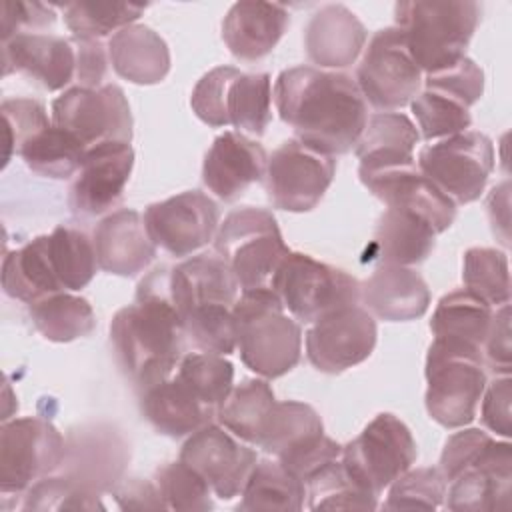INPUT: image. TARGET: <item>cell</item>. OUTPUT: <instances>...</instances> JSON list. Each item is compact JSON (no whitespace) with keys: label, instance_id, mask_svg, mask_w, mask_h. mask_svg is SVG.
<instances>
[{"label":"cell","instance_id":"cell-29","mask_svg":"<svg viewBox=\"0 0 512 512\" xmlns=\"http://www.w3.org/2000/svg\"><path fill=\"white\" fill-rule=\"evenodd\" d=\"M108 56L114 72L140 86L162 82L170 72L166 40L146 24H130L108 38Z\"/></svg>","mask_w":512,"mask_h":512},{"label":"cell","instance_id":"cell-51","mask_svg":"<svg viewBox=\"0 0 512 512\" xmlns=\"http://www.w3.org/2000/svg\"><path fill=\"white\" fill-rule=\"evenodd\" d=\"M240 74L234 66H216L208 70L194 86L190 96L192 112L208 126L222 128L228 126L226 116V94L232 80Z\"/></svg>","mask_w":512,"mask_h":512},{"label":"cell","instance_id":"cell-17","mask_svg":"<svg viewBox=\"0 0 512 512\" xmlns=\"http://www.w3.org/2000/svg\"><path fill=\"white\" fill-rule=\"evenodd\" d=\"M178 460L198 472L216 498L232 500L240 496L258 456L222 424L210 422L186 438Z\"/></svg>","mask_w":512,"mask_h":512},{"label":"cell","instance_id":"cell-42","mask_svg":"<svg viewBox=\"0 0 512 512\" xmlns=\"http://www.w3.org/2000/svg\"><path fill=\"white\" fill-rule=\"evenodd\" d=\"M144 10L146 6L130 2H68L62 18L72 36L102 40L134 24Z\"/></svg>","mask_w":512,"mask_h":512},{"label":"cell","instance_id":"cell-47","mask_svg":"<svg viewBox=\"0 0 512 512\" xmlns=\"http://www.w3.org/2000/svg\"><path fill=\"white\" fill-rule=\"evenodd\" d=\"M24 510H104L100 494L66 474H50L22 494Z\"/></svg>","mask_w":512,"mask_h":512},{"label":"cell","instance_id":"cell-35","mask_svg":"<svg viewBox=\"0 0 512 512\" xmlns=\"http://www.w3.org/2000/svg\"><path fill=\"white\" fill-rule=\"evenodd\" d=\"M240 496V510L296 512L306 506V484L276 458H262L252 468Z\"/></svg>","mask_w":512,"mask_h":512},{"label":"cell","instance_id":"cell-52","mask_svg":"<svg viewBox=\"0 0 512 512\" xmlns=\"http://www.w3.org/2000/svg\"><path fill=\"white\" fill-rule=\"evenodd\" d=\"M422 86L448 94L450 98L470 108L484 94V72L472 58L464 56L448 68L424 74Z\"/></svg>","mask_w":512,"mask_h":512},{"label":"cell","instance_id":"cell-43","mask_svg":"<svg viewBox=\"0 0 512 512\" xmlns=\"http://www.w3.org/2000/svg\"><path fill=\"white\" fill-rule=\"evenodd\" d=\"M464 288L492 308L510 304V268L506 252L498 248L474 246L462 258Z\"/></svg>","mask_w":512,"mask_h":512},{"label":"cell","instance_id":"cell-39","mask_svg":"<svg viewBox=\"0 0 512 512\" xmlns=\"http://www.w3.org/2000/svg\"><path fill=\"white\" fill-rule=\"evenodd\" d=\"M48 254L56 278L68 292L86 288L98 270L92 238L72 226L60 224L48 234Z\"/></svg>","mask_w":512,"mask_h":512},{"label":"cell","instance_id":"cell-37","mask_svg":"<svg viewBox=\"0 0 512 512\" xmlns=\"http://www.w3.org/2000/svg\"><path fill=\"white\" fill-rule=\"evenodd\" d=\"M28 314L34 328L46 340L58 344L84 338L96 328L92 304L66 290L28 304Z\"/></svg>","mask_w":512,"mask_h":512},{"label":"cell","instance_id":"cell-7","mask_svg":"<svg viewBox=\"0 0 512 512\" xmlns=\"http://www.w3.org/2000/svg\"><path fill=\"white\" fill-rule=\"evenodd\" d=\"M272 290L286 312L302 324H312L340 308L360 304V282L352 274L292 250L276 270Z\"/></svg>","mask_w":512,"mask_h":512},{"label":"cell","instance_id":"cell-1","mask_svg":"<svg viewBox=\"0 0 512 512\" xmlns=\"http://www.w3.org/2000/svg\"><path fill=\"white\" fill-rule=\"evenodd\" d=\"M272 96L296 140L328 156L354 150L368 120V104L344 72L292 66L278 74Z\"/></svg>","mask_w":512,"mask_h":512},{"label":"cell","instance_id":"cell-53","mask_svg":"<svg viewBox=\"0 0 512 512\" xmlns=\"http://www.w3.org/2000/svg\"><path fill=\"white\" fill-rule=\"evenodd\" d=\"M494 440V436L480 428H464L450 434L444 442L438 470L442 472L446 484L454 480L460 472L476 462V458L484 452V448Z\"/></svg>","mask_w":512,"mask_h":512},{"label":"cell","instance_id":"cell-6","mask_svg":"<svg viewBox=\"0 0 512 512\" xmlns=\"http://www.w3.org/2000/svg\"><path fill=\"white\" fill-rule=\"evenodd\" d=\"M212 242L214 252L236 276L240 290L272 288L276 270L290 254L276 216L254 206L228 212Z\"/></svg>","mask_w":512,"mask_h":512},{"label":"cell","instance_id":"cell-18","mask_svg":"<svg viewBox=\"0 0 512 512\" xmlns=\"http://www.w3.org/2000/svg\"><path fill=\"white\" fill-rule=\"evenodd\" d=\"M134 168L130 142H104L90 148L70 186L68 206L76 216H100L124 196Z\"/></svg>","mask_w":512,"mask_h":512},{"label":"cell","instance_id":"cell-23","mask_svg":"<svg viewBox=\"0 0 512 512\" xmlns=\"http://www.w3.org/2000/svg\"><path fill=\"white\" fill-rule=\"evenodd\" d=\"M98 268L114 276H136L156 258L158 246L152 242L144 216L132 208L106 214L92 232Z\"/></svg>","mask_w":512,"mask_h":512},{"label":"cell","instance_id":"cell-3","mask_svg":"<svg viewBox=\"0 0 512 512\" xmlns=\"http://www.w3.org/2000/svg\"><path fill=\"white\" fill-rule=\"evenodd\" d=\"M236 350L248 370L274 380L288 374L302 356V330L272 288L240 290L232 306Z\"/></svg>","mask_w":512,"mask_h":512},{"label":"cell","instance_id":"cell-56","mask_svg":"<svg viewBox=\"0 0 512 512\" xmlns=\"http://www.w3.org/2000/svg\"><path fill=\"white\" fill-rule=\"evenodd\" d=\"M484 366L494 374H510L512 346H510V304L494 308L492 324L482 344Z\"/></svg>","mask_w":512,"mask_h":512},{"label":"cell","instance_id":"cell-55","mask_svg":"<svg viewBox=\"0 0 512 512\" xmlns=\"http://www.w3.org/2000/svg\"><path fill=\"white\" fill-rule=\"evenodd\" d=\"M2 42L18 36L32 34L50 28L56 22V12L52 6L42 2H4L2 4Z\"/></svg>","mask_w":512,"mask_h":512},{"label":"cell","instance_id":"cell-36","mask_svg":"<svg viewBox=\"0 0 512 512\" xmlns=\"http://www.w3.org/2000/svg\"><path fill=\"white\" fill-rule=\"evenodd\" d=\"M276 396L266 378H244L234 384L216 414V422L246 444L258 446Z\"/></svg>","mask_w":512,"mask_h":512},{"label":"cell","instance_id":"cell-9","mask_svg":"<svg viewBox=\"0 0 512 512\" xmlns=\"http://www.w3.org/2000/svg\"><path fill=\"white\" fill-rule=\"evenodd\" d=\"M66 440L42 416L4 420L0 426V492L22 496L32 484L60 470Z\"/></svg>","mask_w":512,"mask_h":512},{"label":"cell","instance_id":"cell-22","mask_svg":"<svg viewBox=\"0 0 512 512\" xmlns=\"http://www.w3.org/2000/svg\"><path fill=\"white\" fill-rule=\"evenodd\" d=\"M128 458V444L118 432L108 426H92L70 434L60 470L86 488L102 494L122 480Z\"/></svg>","mask_w":512,"mask_h":512},{"label":"cell","instance_id":"cell-48","mask_svg":"<svg viewBox=\"0 0 512 512\" xmlns=\"http://www.w3.org/2000/svg\"><path fill=\"white\" fill-rule=\"evenodd\" d=\"M188 340L204 352L228 356L236 352V326L232 306L206 304L192 308L184 318Z\"/></svg>","mask_w":512,"mask_h":512},{"label":"cell","instance_id":"cell-20","mask_svg":"<svg viewBox=\"0 0 512 512\" xmlns=\"http://www.w3.org/2000/svg\"><path fill=\"white\" fill-rule=\"evenodd\" d=\"M2 60L4 76L20 72L48 92L68 90L70 84H76V44L72 36L18 34L2 42Z\"/></svg>","mask_w":512,"mask_h":512},{"label":"cell","instance_id":"cell-21","mask_svg":"<svg viewBox=\"0 0 512 512\" xmlns=\"http://www.w3.org/2000/svg\"><path fill=\"white\" fill-rule=\"evenodd\" d=\"M268 154L260 142L238 130L214 138L202 164L204 186L220 200L240 198L248 186L264 180Z\"/></svg>","mask_w":512,"mask_h":512},{"label":"cell","instance_id":"cell-14","mask_svg":"<svg viewBox=\"0 0 512 512\" xmlns=\"http://www.w3.org/2000/svg\"><path fill=\"white\" fill-rule=\"evenodd\" d=\"M360 182L386 204L422 218L436 234L448 230L456 218V204L428 180L414 160L358 166Z\"/></svg>","mask_w":512,"mask_h":512},{"label":"cell","instance_id":"cell-31","mask_svg":"<svg viewBox=\"0 0 512 512\" xmlns=\"http://www.w3.org/2000/svg\"><path fill=\"white\" fill-rule=\"evenodd\" d=\"M494 308L466 288L444 294L430 320V332L436 340L480 350L486 340Z\"/></svg>","mask_w":512,"mask_h":512},{"label":"cell","instance_id":"cell-19","mask_svg":"<svg viewBox=\"0 0 512 512\" xmlns=\"http://www.w3.org/2000/svg\"><path fill=\"white\" fill-rule=\"evenodd\" d=\"M512 496V446L492 440L472 466L448 482L444 506L456 512H506Z\"/></svg>","mask_w":512,"mask_h":512},{"label":"cell","instance_id":"cell-30","mask_svg":"<svg viewBox=\"0 0 512 512\" xmlns=\"http://www.w3.org/2000/svg\"><path fill=\"white\" fill-rule=\"evenodd\" d=\"M2 288L10 298L24 304L64 292L50 262L48 234L36 236L24 246L4 254Z\"/></svg>","mask_w":512,"mask_h":512},{"label":"cell","instance_id":"cell-54","mask_svg":"<svg viewBox=\"0 0 512 512\" xmlns=\"http://www.w3.org/2000/svg\"><path fill=\"white\" fill-rule=\"evenodd\" d=\"M510 402H512V380L510 374H494V380L486 382V388L480 398V420L484 428L494 434L502 436L504 440L510 438Z\"/></svg>","mask_w":512,"mask_h":512},{"label":"cell","instance_id":"cell-11","mask_svg":"<svg viewBox=\"0 0 512 512\" xmlns=\"http://www.w3.org/2000/svg\"><path fill=\"white\" fill-rule=\"evenodd\" d=\"M416 164L454 204H470L494 170V144L484 132L464 130L422 146Z\"/></svg>","mask_w":512,"mask_h":512},{"label":"cell","instance_id":"cell-8","mask_svg":"<svg viewBox=\"0 0 512 512\" xmlns=\"http://www.w3.org/2000/svg\"><path fill=\"white\" fill-rule=\"evenodd\" d=\"M416 458L418 446L410 428L390 412L374 416L340 454L350 478L374 496L412 468Z\"/></svg>","mask_w":512,"mask_h":512},{"label":"cell","instance_id":"cell-34","mask_svg":"<svg viewBox=\"0 0 512 512\" xmlns=\"http://www.w3.org/2000/svg\"><path fill=\"white\" fill-rule=\"evenodd\" d=\"M418 142L420 132L406 114L376 112L368 116L354 146V154L362 166L414 160V148Z\"/></svg>","mask_w":512,"mask_h":512},{"label":"cell","instance_id":"cell-4","mask_svg":"<svg viewBox=\"0 0 512 512\" xmlns=\"http://www.w3.org/2000/svg\"><path fill=\"white\" fill-rule=\"evenodd\" d=\"M482 6L472 0H410L394 6V26L422 74L448 68L466 56Z\"/></svg>","mask_w":512,"mask_h":512},{"label":"cell","instance_id":"cell-33","mask_svg":"<svg viewBox=\"0 0 512 512\" xmlns=\"http://www.w3.org/2000/svg\"><path fill=\"white\" fill-rule=\"evenodd\" d=\"M322 436V418L310 404L298 400H276L258 440V448L272 458L282 460L312 446Z\"/></svg>","mask_w":512,"mask_h":512},{"label":"cell","instance_id":"cell-50","mask_svg":"<svg viewBox=\"0 0 512 512\" xmlns=\"http://www.w3.org/2000/svg\"><path fill=\"white\" fill-rule=\"evenodd\" d=\"M6 122V152L4 164L10 162L12 154H18L20 148L40 130L52 124L44 104L34 98H6L0 106Z\"/></svg>","mask_w":512,"mask_h":512},{"label":"cell","instance_id":"cell-24","mask_svg":"<svg viewBox=\"0 0 512 512\" xmlns=\"http://www.w3.org/2000/svg\"><path fill=\"white\" fill-rule=\"evenodd\" d=\"M430 288L412 266L380 264L360 282V302L378 320L410 322L430 306Z\"/></svg>","mask_w":512,"mask_h":512},{"label":"cell","instance_id":"cell-10","mask_svg":"<svg viewBox=\"0 0 512 512\" xmlns=\"http://www.w3.org/2000/svg\"><path fill=\"white\" fill-rule=\"evenodd\" d=\"M422 78L402 32L386 26L374 32L364 46L354 80L366 104L380 112H394L414 100Z\"/></svg>","mask_w":512,"mask_h":512},{"label":"cell","instance_id":"cell-25","mask_svg":"<svg viewBox=\"0 0 512 512\" xmlns=\"http://www.w3.org/2000/svg\"><path fill=\"white\" fill-rule=\"evenodd\" d=\"M368 32L358 16L344 4L318 8L304 28V50L316 68L340 70L352 66L362 54Z\"/></svg>","mask_w":512,"mask_h":512},{"label":"cell","instance_id":"cell-26","mask_svg":"<svg viewBox=\"0 0 512 512\" xmlns=\"http://www.w3.org/2000/svg\"><path fill=\"white\" fill-rule=\"evenodd\" d=\"M290 24V12L276 2L246 0L230 6L222 20V40L242 62L268 56Z\"/></svg>","mask_w":512,"mask_h":512},{"label":"cell","instance_id":"cell-32","mask_svg":"<svg viewBox=\"0 0 512 512\" xmlns=\"http://www.w3.org/2000/svg\"><path fill=\"white\" fill-rule=\"evenodd\" d=\"M374 246L382 264L414 266L432 254L436 232L430 224L410 212L386 208L376 224Z\"/></svg>","mask_w":512,"mask_h":512},{"label":"cell","instance_id":"cell-15","mask_svg":"<svg viewBox=\"0 0 512 512\" xmlns=\"http://www.w3.org/2000/svg\"><path fill=\"white\" fill-rule=\"evenodd\" d=\"M142 216L152 242L176 258L192 256L204 248L214 240L220 226L216 202L200 190H186L148 204Z\"/></svg>","mask_w":512,"mask_h":512},{"label":"cell","instance_id":"cell-38","mask_svg":"<svg viewBox=\"0 0 512 512\" xmlns=\"http://www.w3.org/2000/svg\"><path fill=\"white\" fill-rule=\"evenodd\" d=\"M88 148L72 136L68 130L50 124L38 134H34L18 152L24 164L44 176L54 180H68L78 174Z\"/></svg>","mask_w":512,"mask_h":512},{"label":"cell","instance_id":"cell-49","mask_svg":"<svg viewBox=\"0 0 512 512\" xmlns=\"http://www.w3.org/2000/svg\"><path fill=\"white\" fill-rule=\"evenodd\" d=\"M446 480L442 472L430 466L408 468L388 486V496L384 502L386 510H436L444 506Z\"/></svg>","mask_w":512,"mask_h":512},{"label":"cell","instance_id":"cell-45","mask_svg":"<svg viewBox=\"0 0 512 512\" xmlns=\"http://www.w3.org/2000/svg\"><path fill=\"white\" fill-rule=\"evenodd\" d=\"M410 108L416 118L420 138H424L426 142L442 140L458 132L470 130L472 124L470 108L438 90H420L410 102Z\"/></svg>","mask_w":512,"mask_h":512},{"label":"cell","instance_id":"cell-28","mask_svg":"<svg viewBox=\"0 0 512 512\" xmlns=\"http://www.w3.org/2000/svg\"><path fill=\"white\" fill-rule=\"evenodd\" d=\"M140 410L150 426L170 438H184L216 420V410L206 406L174 372L142 390Z\"/></svg>","mask_w":512,"mask_h":512},{"label":"cell","instance_id":"cell-40","mask_svg":"<svg viewBox=\"0 0 512 512\" xmlns=\"http://www.w3.org/2000/svg\"><path fill=\"white\" fill-rule=\"evenodd\" d=\"M228 126L262 136L272 120V80L268 72H240L226 94Z\"/></svg>","mask_w":512,"mask_h":512},{"label":"cell","instance_id":"cell-59","mask_svg":"<svg viewBox=\"0 0 512 512\" xmlns=\"http://www.w3.org/2000/svg\"><path fill=\"white\" fill-rule=\"evenodd\" d=\"M510 182L504 180L502 184L494 186L486 200L488 218L492 224L494 234L500 236V242L508 246V216H510Z\"/></svg>","mask_w":512,"mask_h":512},{"label":"cell","instance_id":"cell-5","mask_svg":"<svg viewBox=\"0 0 512 512\" xmlns=\"http://www.w3.org/2000/svg\"><path fill=\"white\" fill-rule=\"evenodd\" d=\"M424 376V404L436 424L456 430L476 418L488 382L480 350L434 338L426 352Z\"/></svg>","mask_w":512,"mask_h":512},{"label":"cell","instance_id":"cell-2","mask_svg":"<svg viewBox=\"0 0 512 512\" xmlns=\"http://www.w3.org/2000/svg\"><path fill=\"white\" fill-rule=\"evenodd\" d=\"M110 340L122 372L140 392L176 370L188 336L168 292V266L140 280L134 302L114 314Z\"/></svg>","mask_w":512,"mask_h":512},{"label":"cell","instance_id":"cell-58","mask_svg":"<svg viewBox=\"0 0 512 512\" xmlns=\"http://www.w3.org/2000/svg\"><path fill=\"white\" fill-rule=\"evenodd\" d=\"M110 492L120 510H168L154 480L122 478Z\"/></svg>","mask_w":512,"mask_h":512},{"label":"cell","instance_id":"cell-13","mask_svg":"<svg viewBox=\"0 0 512 512\" xmlns=\"http://www.w3.org/2000/svg\"><path fill=\"white\" fill-rule=\"evenodd\" d=\"M336 174L334 156L302 142L286 140L266 164V192L272 206L286 212H310L324 198Z\"/></svg>","mask_w":512,"mask_h":512},{"label":"cell","instance_id":"cell-41","mask_svg":"<svg viewBox=\"0 0 512 512\" xmlns=\"http://www.w3.org/2000/svg\"><path fill=\"white\" fill-rule=\"evenodd\" d=\"M306 508L310 510H374L378 496L360 488L344 470L340 458L320 468L306 482Z\"/></svg>","mask_w":512,"mask_h":512},{"label":"cell","instance_id":"cell-12","mask_svg":"<svg viewBox=\"0 0 512 512\" xmlns=\"http://www.w3.org/2000/svg\"><path fill=\"white\" fill-rule=\"evenodd\" d=\"M50 118L88 150L104 142H132L134 134L130 104L118 84L70 86L52 100Z\"/></svg>","mask_w":512,"mask_h":512},{"label":"cell","instance_id":"cell-46","mask_svg":"<svg viewBox=\"0 0 512 512\" xmlns=\"http://www.w3.org/2000/svg\"><path fill=\"white\" fill-rule=\"evenodd\" d=\"M152 480L156 482L168 510L202 512L214 508L208 482L182 460L158 466Z\"/></svg>","mask_w":512,"mask_h":512},{"label":"cell","instance_id":"cell-44","mask_svg":"<svg viewBox=\"0 0 512 512\" xmlns=\"http://www.w3.org/2000/svg\"><path fill=\"white\" fill-rule=\"evenodd\" d=\"M174 374L212 410L222 406L234 386V366L220 354L194 350L186 352Z\"/></svg>","mask_w":512,"mask_h":512},{"label":"cell","instance_id":"cell-57","mask_svg":"<svg viewBox=\"0 0 512 512\" xmlns=\"http://www.w3.org/2000/svg\"><path fill=\"white\" fill-rule=\"evenodd\" d=\"M74 38L76 44V84L82 88H100L108 72V48L102 40Z\"/></svg>","mask_w":512,"mask_h":512},{"label":"cell","instance_id":"cell-27","mask_svg":"<svg viewBox=\"0 0 512 512\" xmlns=\"http://www.w3.org/2000/svg\"><path fill=\"white\" fill-rule=\"evenodd\" d=\"M238 290L236 276L218 254H196L168 266V292L182 318L206 304L234 306Z\"/></svg>","mask_w":512,"mask_h":512},{"label":"cell","instance_id":"cell-16","mask_svg":"<svg viewBox=\"0 0 512 512\" xmlns=\"http://www.w3.org/2000/svg\"><path fill=\"white\" fill-rule=\"evenodd\" d=\"M378 338L374 316L360 304L340 308L312 322L306 332V358L324 374H340L370 358Z\"/></svg>","mask_w":512,"mask_h":512}]
</instances>
